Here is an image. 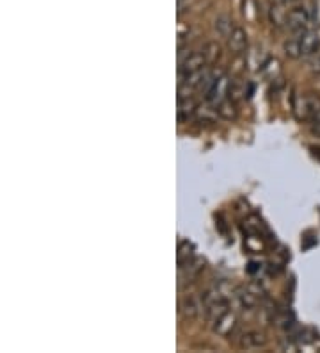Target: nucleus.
Masks as SVG:
<instances>
[{"label":"nucleus","mask_w":320,"mask_h":353,"mask_svg":"<svg viewBox=\"0 0 320 353\" xmlns=\"http://www.w3.org/2000/svg\"><path fill=\"white\" fill-rule=\"evenodd\" d=\"M228 47L233 54H242L248 48V32L242 27H235L231 34L228 36Z\"/></svg>","instance_id":"nucleus-10"},{"label":"nucleus","mask_w":320,"mask_h":353,"mask_svg":"<svg viewBox=\"0 0 320 353\" xmlns=\"http://www.w3.org/2000/svg\"><path fill=\"white\" fill-rule=\"evenodd\" d=\"M269 14H270V22H273V26L276 27H281L283 23H286V18H288V11H285L283 6L279 4H274L273 8H270Z\"/></svg>","instance_id":"nucleus-18"},{"label":"nucleus","mask_w":320,"mask_h":353,"mask_svg":"<svg viewBox=\"0 0 320 353\" xmlns=\"http://www.w3.org/2000/svg\"><path fill=\"white\" fill-rule=\"evenodd\" d=\"M230 84H231V79L228 77L226 74H222L217 81L213 82V86L210 88L209 93L205 95L206 103H210V105L215 108V105H219L222 100H226L228 91H230Z\"/></svg>","instance_id":"nucleus-3"},{"label":"nucleus","mask_w":320,"mask_h":353,"mask_svg":"<svg viewBox=\"0 0 320 353\" xmlns=\"http://www.w3.org/2000/svg\"><path fill=\"white\" fill-rule=\"evenodd\" d=\"M203 54H205L209 65H212V63H215V59L221 56V47H219L217 43H206L205 47H203Z\"/></svg>","instance_id":"nucleus-21"},{"label":"nucleus","mask_w":320,"mask_h":353,"mask_svg":"<svg viewBox=\"0 0 320 353\" xmlns=\"http://www.w3.org/2000/svg\"><path fill=\"white\" fill-rule=\"evenodd\" d=\"M217 109L213 108V105H200L196 111V118L200 121H203V123H213L215 121V118H217Z\"/></svg>","instance_id":"nucleus-17"},{"label":"nucleus","mask_w":320,"mask_h":353,"mask_svg":"<svg viewBox=\"0 0 320 353\" xmlns=\"http://www.w3.org/2000/svg\"><path fill=\"white\" fill-rule=\"evenodd\" d=\"M310 70H312L313 74L320 75V52L319 54H315V56H312V59H310Z\"/></svg>","instance_id":"nucleus-23"},{"label":"nucleus","mask_w":320,"mask_h":353,"mask_svg":"<svg viewBox=\"0 0 320 353\" xmlns=\"http://www.w3.org/2000/svg\"><path fill=\"white\" fill-rule=\"evenodd\" d=\"M205 266H206L205 259L194 257L191 263L180 268V273H178L180 288H182L184 284H189V282H194V280L200 276V273L205 270Z\"/></svg>","instance_id":"nucleus-4"},{"label":"nucleus","mask_w":320,"mask_h":353,"mask_svg":"<svg viewBox=\"0 0 320 353\" xmlns=\"http://www.w3.org/2000/svg\"><path fill=\"white\" fill-rule=\"evenodd\" d=\"M320 109V99L315 95H306L295 99L294 111L299 120H312Z\"/></svg>","instance_id":"nucleus-2"},{"label":"nucleus","mask_w":320,"mask_h":353,"mask_svg":"<svg viewBox=\"0 0 320 353\" xmlns=\"http://www.w3.org/2000/svg\"><path fill=\"white\" fill-rule=\"evenodd\" d=\"M196 248H194V245L189 241H182L178 245V254H176V261H178V266H185V264H189L192 261V259L196 257Z\"/></svg>","instance_id":"nucleus-14"},{"label":"nucleus","mask_w":320,"mask_h":353,"mask_svg":"<svg viewBox=\"0 0 320 353\" xmlns=\"http://www.w3.org/2000/svg\"><path fill=\"white\" fill-rule=\"evenodd\" d=\"M249 93H251V91L246 90V86H244L242 82H237V81L233 82V81H231L230 91H228V99L233 100V102H239V100L244 99V97H246V95L249 97Z\"/></svg>","instance_id":"nucleus-19"},{"label":"nucleus","mask_w":320,"mask_h":353,"mask_svg":"<svg viewBox=\"0 0 320 353\" xmlns=\"http://www.w3.org/2000/svg\"><path fill=\"white\" fill-rule=\"evenodd\" d=\"M299 45H301V56L303 57H312L320 52V36L315 30H306L297 34Z\"/></svg>","instance_id":"nucleus-5"},{"label":"nucleus","mask_w":320,"mask_h":353,"mask_svg":"<svg viewBox=\"0 0 320 353\" xmlns=\"http://www.w3.org/2000/svg\"><path fill=\"white\" fill-rule=\"evenodd\" d=\"M178 74H189V72H198V70H203L209 66V61H206L203 50L201 52H191L184 61L178 63Z\"/></svg>","instance_id":"nucleus-7"},{"label":"nucleus","mask_w":320,"mask_h":353,"mask_svg":"<svg viewBox=\"0 0 320 353\" xmlns=\"http://www.w3.org/2000/svg\"><path fill=\"white\" fill-rule=\"evenodd\" d=\"M215 109H217L219 118L226 121H233L237 118V114H239V111H237V102H233L230 99L222 100L219 105H215Z\"/></svg>","instance_id":"nucleus-13"},{"label":"nucleus","mask_w":320,"mask_h":353,"mask_svg":"<svg viewBox=\"0 0 320 353\" xmlns=\"http://www.w3.org/2000/svg\"><path fill=\"white\" fill-rule=\"evenodd\" d=\"M237 300L242 305V309H255V307H258V296L249 288L239 289L237 291Z\"/></svg>","instance_id":"nucleus-16"},{"label":"nucleus","mask_w":320,"mask_h":353,"mask_svg":"<svg viewBox=\"0 0 320 353\" xmlns=\"http://www.w3.org/2000/svg\"><path fill=\"white\" fill-rule=\"evenodd\" d=\"M312 129H313V132L319 134V136H320V121H315V123L312 125Z\"/></svg>","instance_id":"nucleus-24"},{"label":"nucleus","mask_w":320,"mask_h":353,"mask_svg":"<svg viewBox=\"0 0 320 353\" xmlns=\"http://www.w3.org/2000/svg\"><path fill=\"white\" fill-rule=\"evenodd\" d=\"M235 27L237 26H233V20H231L230 17H226V14H221V17L215 18V22H213V29H215V32H217L219 36H222V38H228Z\"/></svg>","instance_id":"nucleus-15"},{"label":"nucleus","mask_w":320,"mask_h":353,"mask_svg":"<svg viewBox=\"0 0 320 353\" xmlns=\"http://www.w3.org/2000/svg\"><path fill=\"white\" fill-rule=\"evenodd\" d=\"M283 2H294V0H283Z\"/></svg>","instance_id":"nucleus-26"},{"label":"nucleus","mask_w":320,"mask_h":353,"mask_svg":"<svg viewBox=\"0 0 320 353\" xmlns=\"http://www.w3.org/2000/svg\"><path fill=\"white\" fill-rule=\"evenodd\" d=\"M313 20H315V14L308 8H304V6H299V8H294L288 11L286 27L294 30L295 34H301V32L310 30V27L313 26Z\"/></svg>","instance_id":"nucleus-1"},{"label":"nucleus","mask_w":320,"mask_h":353,"mask_svg":"<svg viewBox=\"0 0 320 353\" xmlns=\"http://www.w3.org/2000/svg\"><path fill=\"white\" fill-rule=\"evenodd\" d=\"M283 50H285L286 56L294 57V59H297V57H303L301 56V45H299L297 36H295V38L286 39L285 45H283Z\"/></svg>","instance_id":"nucleus-20"},{"label":"nucleus","mask_w":320,"mask_h":353,"mask_svg":"<svg viewBox=\"0 0 320 353\" xmlns=\"http://www.w3.org/2000/svg\"><path fill=\"white\" fill-rule=\"evenodd\" d=\"M240 348L244 350H256V348H264L267 345V336H265L264 332L258 330H249L246 334H242L239 341Z\"/></svg>","instance_id":"nucleus-9"},{"label":"nucleus","mask_w":320,"mask_h":353,"mask_svg":"<svg viewBox=\"0 0 320 353\" xmlns=\"http://www.w3.org/2000/svg\"><path fill=\"white\" fill-rule=\"evenodd\" d=\"M194 2L196 0H176V4H178V17H182L185 11H189V8H192Z\"/></svg>","instance_id":"nucleus-22"},{"label":"nucleus","mask_w":320,"mask_h":353,"mask_svg":"<svg viewBox=\"0 0 320 353\" xmlns=\"http://www.w3.org/2000/svg\"><path fill=\"white\" fill-rule=\"evenodd\" d=\"M237 327H239V319H237V314H233V312H230V310H228L226 314L213 323V332H215V334L221 337H230Z\"/></svg>","instance_id":"nucleus-8"},{"label":"nucleus","mask_w":320,"mask_h":353,"mask_svg":"<svg viewBox=\"0 0 320 353\" xmlns=\"http://www.w3.org/2000/svg\"><path fill=\"white\" fill-rule=\"evenodd\" d=\"M198 108H200V105L194 102V99H192V97H189V99H178V111H176V114H178V120L187 121L189 118L196 117Z\"/></svg>","instance_id":"nucleus-11"},{"label":"nucleus","mask_w":320,"mask_h":353,"mask_svg":"<svg viewBox=\"0 0 320 353\" xmlns=\"http://www.w3.org/2000/svg\"><path fill=\"white\" fill-rule=\"evenodd\" d=\"M203 309H205L203 300L198 296L187 294V296H184L182 300H180V314H182V318L184 319H189V321L200 318L201 310Z\"/></svg>","instance_id":"nucleus-6"},{"label":"nucleus","mask_w":320,"mask_h":353,"mask_svg":"<svg viewBox=\"0 0 320 353\" xmlns=\"http://www.w3.org/2000/svg\"><path fill=\"white\" fill-rule=\"evenodd\" d=\"M315 121H320V109H319V111H317L315 117L312 118V123H315Z\"/></svg>","instance_id":"nucleus-25"},{"label":"nucleus","mask_w":320,"mask_h":353,"mask_svg":"<svg viewBox=\"0 0 320 353\" xmlns=\"http://www.w3.org/2000/svg\"><path fill=\"white\" fill-rule=\"evenodd\" d=\"M228 310H230V305H228V300H219V302L212 303V305L205 307V312H206V319H209L210 323H215L217 319H221L222 316L226 314Z\"/></svg>","instance_id":"nucleus-12"}]
</instances>
